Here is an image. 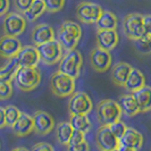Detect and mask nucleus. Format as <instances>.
<instances>
[{
	"label": "nucleus",
	"instance_id": "ea45409f",
	"mask_svg": "<svg viewBox=\"0 0 151 151\" xmlns=\"http://www.w3.org/2000/svg\"><path fill=\"white\" fill-rule=\"evenodd\" d=\"M10 8V1L9 0H0V16L6 15Z\"/></svg>",
	"mask_w": 151,
	"mask_h": 151
},
{
	"label": "nucleus",
	"instance_id": "423d86ee",
	"mask_svg": "<svg viewBox=\"0 0 151 151\" xmlns=\"http://www.w3.org/2000/svg\"><path fill=\"white\" fill-rule=\"evenodd\" d=\"M123 31L129 40H136L145 35L143 27V15L132 13L125 16L123 22Z\"/></svg>",
	"mask_w": 151,
	"mask_h": 151
},
{
	"label": "nucleus",
	"instance_id": "6e6552de",
	"mask_svg": "<svg viewBox=\"0 0 151 151\" xmlns=\"http://www.w3.org/2000/svg\"><path fill=\"white\" fill-rule=\"evenodd\" d=\"M92 100L88 93L83 91L74 92L68 101V110L70 115H88L92 110Z\"/></svg>",
	"mask_w": 151,
	"mask_h": 151
},
{
	"label": "nucleus",
	"instance_id": "c9c22d12",
	"mask_svg": "<svg viewBox=\"0 0 151 151\" xmlns=\"http://www.w3.org/2000/svg\"><path fill=\"white\" fill-rule=\"evenodd\" d=\"M33 1L34 0H14L16 9L19 13H23V14L30 8V6L33 4Z\"/></svg>",
	"mask_w": 151,
	"mask_h": 151
},
{
	"label": "nucleus",
	"instance_id": "2f4dec72",
	"mask_svg": "<svg viewBox=\"0 0 151 151\" xmlns=\"http://www.w3.org/2000/svg\"><path fill=\"white\" fill-rule=\"evenodd\" d=\"M45 9L49 13H57L65 6V0H43Z\"/></svg>",
	"mask_w": 151,
	"mask_h": 151
},
{
	"label": "nucleus",
	"instance_id": "58836bf2",
	"mask_svg": "<svg viewBox=\"0 0 151 151\" xmlns=\"http://www.w3.org/2000/svg\"><path fill=\"white\" fill-rule=\"evenodd\" d=\"M143 27L145 35L151 37V15H143Z\"/></svg>",
	"mask_w": 151,
	"mask_h": 151
},
{
	"label": "nucleus",
	"instance_id": "aec40b11",
	"mask_svg": "<svg viewBox=\"0 0 151 151\" xmlns=\"http://www.w3.org/2000/svg\"><path fill=\"white\" fill-rule=\"evenodd\" d=\"M118 104L122 109V113L125 114L127 117H134L140 113V108L136 102L135 98L132 94H123L118 99Z\"/></svg>",
	"mask_w": 151,
	"mask_h": 151
},
{
	"label": "nucleus",
	"instance_id": "cd10ccee",
	"mask_svg": "<svg viewBox=\"0 0 151 151\" xmlns=\"http://www.w3.org/2000/svg\"><path fill=\"white\" fill-rule=\"evenodd\" d=\"M78 41L80 40L76 39L74 35H72L70 33H68L63 29H59V31H58V42L60 43L61 48L64 50H66V51L74 50L78 43Z\"/></svg>",
	"mask_w": 151,
	"mask_h": 151
},
{
	"label": "nucleus",
	"instance_id": "6ab92c4d",
	"mask_svg": "<svg viewBox=\"0 0 151 151\" xmlns=\"http://www.w3.org/2000/svg\"><path fill=\"white\" fill-rule=\"evenodd\" d=\"M132 69L133 67L127 63H124V61L117 63L111 68V75H110L111 81L118 86H124Z\"/></svg>",
	"mask_w": 151,
	"mask_h": 151
},
{
	"label": "nucleus",
	"instance_id": "39448f33",
	"mask_svg": "<svg viewBox=\"0 0 151 151\" xmlns=\"http://www.w3.org/2000/svg\"><path fill=\"white\" fill-rule=\"evenodd\" d=\"M37 48L40 55V60L45 65H53L63 58V48L56 39L38 45Z\"/></svg>",
	"mask_w": 151,
	"mask_h": 151
},
{
	"label": "nucleus",
	"instance_id": "72a5a7b5",
	"mask_svg": "<svg viewBox=\"0 0 151 151\" xmlns=\"http://www.w3.org/2000/svg\"><path fill=\"white\" fill-rule=\"evenodd\" d=\"M13 94V86L10 82H1L0 81V100H8Z\"/></svg>",
	"mask_w": 151,
	"mask_h": 151
},
{
	"label": "nucleus",
	"instance_id": "2eb2a0df",
	"mask_svg": "<svg viewBox=\"0 0 151 151\" xmlns=\"http://www.w3.org/2000/svg\"><path fill=\"white\" fill-rule=\"evenodd\" d=\"M119 41V37L116 30H98L97 33V47L111 51L114 50Z\"/></svg>",
	"mask_w": 151,
	"mask_h": 151
},
{
	"label": "nucleus",
	"instance_id": "9d476101",
	"mask_svg": "<svg viewBox=\"0 0 151 151\" xmlns=\"http://www.w3.org/2000/svg\"><path fill=\"white\" fill-rule=\"evenodd\" d=\"M96 142L99 151H111L119 147V140L111 133L109 126L104 125H101L97 132Z\"/></svg>",
	"mask_w": 151,
	"mask_h": 151
},
{
	"label": "nucleus",
	"instance_id": "bb28decb",
	"mask_svg": "<svg viewBox=\"0 0 151 151\" xmlns=\"http://www.w3.org/2000/svg\"><path fill=\"white\" fill-rule=\"evenodd\" d=\"M45 5L43 0H34L33 4L30 6V8L24 13V17L26 18V21L29 22H34L35 19H38L40 16L45 13Z\"/></svg>",
	"mask_w": 151,
	"mask_h": 151
},
{
	"label": "nucleus",
	"instance_id": "f8f14e48",
	"mask_svg": "<svg viewBox=\"0 0 151 151\" xmlns=\"http://www.w3.org/2000/svg\"><path fill=\"white\" fill-rule=\"evenodd\" d=\"M34 123V132L39 135H47L51 133L55 127V119L49 113L45 110H38L32 116Z\"/></svg>",
	"mask_w": 151,
	"mask_h": 151
},
{
	"label": "nucleus",
	"instance_id": "c756f323",
	"mask_svg": "<svg viewBox=\"0 0 151 151\" xmlns=\"http://www.w3.org/2000/svg\"><path fill=\"white\" fill-rule=\"evenodd\" d=\"M22 111L16 106H7L5 108V118H6V125L9 127H13L17 119L19 118Z\"/></svg>",
	"mask_w": 151,
	"mask_h": 151
},
{
	"label": "nucleus",
	"instance_id": "1a4fd4ad",
	"mask_svg": "<svg viewBox=\"0 0 151 151\" xmlns=\"http://www.w3.org/2000/svg\"><path fill=\"white\" fill-rule=\"evenodd\" d=\"M102 14V8L98 4L84 1L76 8V16L78 21L84 24H96Z\"/></svg>",
	"mask_w": 151,
	"mask_h": 151
},
{
	"label": "nucleus",
	"instance_id": "a211bd4d",
	"mask_svg": "<svg viewBox=\"0 0 151 151\" xmlns=\"http://www.w3.org/2000/svg\"><path fill=\"white\" fill-rule=\"evenodd\" d=\"M16 136H26L31 134L34 131V123H33V117L27 115L26 113H22L19 118L17 119L14 126L12 127Z\"/></svg>",
	"mask_w": 151,
	"mask_h": 151
},
{
	"label": "nucleus",
	"instance_id": "4468645a",
	"mask_svg": "<svg viewBox=\"0 0 151 151\" xmlns=\"http://www.w3.org/2000/svg\"><path fill=\"white\" fill-rule=\"evenodd\" d=\"M16 58L21 67H37L40 61V55L35 45H25L21 48Z\"/></svg>",
	"mask_w": 151,
	"mask_h": 151
},
{
	"label": "nucleus",
	"instance_id": "7c9ffc66",
	"mask_svg": "<svg viewBox=\"0 0 151 151\" xmlns=\"http://www.w3.org/2000/svg\"><path fill=\"white\" fill-rule=\"evenodd\" d=\"M59 29H63V30H65L66 32L68 33H70L72 35H74L76 39H81L82 37V29H81V26L75 22H72V21H64V22L61 23L60 27Z\"/></svg>",
	"mask_w": 151,
	"mask_h": 151
},
{
	"label": "nucleus",
	"instance_id": "473e14b6",
	"mask_svg": "<svg viewBox=\"0 0 151 151\" xmlns=\"http://www.w3.org/2000/svg\"><path fill=\"white\" fill-rule=\"evenodd\" d=\"M109 129H110V131H111V133H113L114 135L119 140L122 136H123V134L125 133L127 126H126V124H124L122 121H118L113 123L111 125H109Z\"/></svg>",
	"mask_w": 151,
	"mask_h": 151
},
{
	"label": "nucleus",
	"instance_id": "ddd939ff",
	"mask_svg": "<svg viewBox=\"0 0 151 151\" xmlns=\"http://www.w3.org/2000/svg\"><path fill=\"white\" fill-rule=\"evenodd\" d=\"M22 48L21 40L17 37L12 35H2L0 38V57L10 59L17 56Z\"/></svg>",
	"mask_w": 151,
	"mask_h": 151
},
{
	"label": "nucleus",
	"instance_id": "a878e982",
	"mask_svg": "<svg viewBox=\"0 0 151 151\" xmlns=\"http://www.w3.org/2000/svg\"><path fill=\"white\" fill-rule=\"evenodd\" d=\"M69 123H70L73 129L81 131L83 133H88L91 129V121L88 117V115H82V114L70 115Z\"/></svg>",
	"mask_w": 151,
	"mask_h": 151
},
{
	"label": "nucleus",
	"instance_id": "f704fd0d",
	"mask_svg": "<svg viewBox=\"0 0 151 151\" xmlns=\"http://www.w3.org/2000/svg\"><path fill=\"white\" fill-rule=\"evenodd\" d=\"M85 141V133L81 132V131H76L74 129L73 131V134H72V137L69 140V143L68 145H74V144H78L81 142Z\"/></svg>",
	"mask_w": 151,
	"mask_h": 151
},
{
	"label": "nucleus",
	"instance_id": "f3484780",
	"mask_svg": "<svg viewBox=\"0 0 151 151\" xmlns=\"http://www.w3.org/2000/svg\"><path fill=\"white\" fill-rule=\"evenodd\" d=\"M119 144L129 147L134 150H140L143 145V135L133 127H127L125 133L119 139Z\"/></svg>",
	"mask_w": 151,
	"mask_h": 151
},
{
	"label": "nucleus",
	"instance_id": "9b49d317",
	"mask_svg": "<svg viewBox=\"0 0 151 151\" xmlns=\"http://www.w3.org/2000/svg\"><path fill=\"white\" fill-rule=\"evenodd\" d=\"M90 63L94 70L99 73L107 72L111 66V55L110 51L104 50L99 47H96L90 52Z\"/></svg>",
	"mask_w": 151,
	"mask_h": 151
},
{
	"label": "nucleus",
	"instance_id": "79ce46f5",
	"mask_svg": "<svg viewBox=\"0 0 151 151\" xmlns=\"http://www.w3.org/2000/svg\"><path fill=\"white\" fill-rule=\"evenodd\" d=\"M118 151H136V150L132 149V148H129V147H124V145H121V144H119Z\"/></svg>",
	"mask_w": 151,
	"mask_h": 151
},
{
	"label": "nucleus",
	"instance_id": "412c9836",
	"mask_svg": "<svg viewBox=\"0 0 151 151\" xmlns=\"http://www.w3.org/2000/svg\"><path fill=\"white\" fill-rule=\"evenodd\" d=\"M136 102L140 108V113H148L151 110V86L144 85L143 88L133 92Z\"/></svg>",
	"mask_w": 151,
	"mask_h": 151
},
{
	"label": "nucleus",
	"instance_id": "c03bdc74",
	"mask_svg": "<svg viewBox=\"0 0 151 151\" xmlns=\"http://www.w3.org/2000/svg\"><path fill=\"white\" fill-rule=\"evenodd\" d=\"M111 151H118V149H115V150H111Z\"/></svg>",
	"mask_w": 151,
	"mask_h": 151
},
{
	"label": "nucleus",
	"instance_id": "c85d7f7f",
	"mask_svg": "<svg viewBox=\"0 0 151 151\" xmlns=\"http://www.w3.org/2000/svg\"><path fill=\"white\" fill-rule=\"evenodd\" d=\"M133 47L139 55L147 56L151 53V37L150 35H143L141 38L133 40Z\"/></svg>",
	"mask_w": 151,
	"mask_h": 151
},
{
	"label": "nucleus",
	"instance_id": "e433bc0d",
	"mask_svg": "<svg viewBox=\"0 0 151 151\" xmlns=\"http://www.w3.org/2000/svg\"><path fill=\"white\" fill-rule=\"evenodd\" d=\"M90 147L86 141H83L78 144H74V145H67V151H89Z\"/></svg>",
	"mask_w": 151,
	"mask_h": 151
},
{
	"label": "nucleus",
	"instance_id": "393cba45",
	"mask_svg": "<svg viewBox=\"0 0 151 151\" xmlns=\"http://www.w3.org/2000/svg\"><path fill=\"white\" fill-rule=\"evenodd\" d=\"M73 127L69 122H61L56 127V140L63 145L67 147L73 134Z\"/></svg>",
	"mask_w": 151,
	"mask_h": 151
},
{
	"label": "nucleus",
	"instance_id": "5701e85b",
	"mask_svg": "<svg viewBox=\"0 0 151 151\" xmlns=\"http://www.w3.org/2000/svg\"><path fill=\"white\" fill-rule=\"evenodd\" d=\"M19 67L21 66H19L16 57L8 59L7 63L0 67V81L1 82H12L15 78Z\"/></svg>",
	"mask_w": 151,
	"mask_h": 151
},
{
	"label": "nucleus",
	"instance_id": "f257e3e1",
	"mask_svg": "<svg viewBox=\"0 0 151 151\" xmlns=\"http://www.w3.org/2000/svg\"><path fill=\"white\" fill-rule=\"evenodd\" d=\"M122 109L119 104L113 99H104L97 106V118L100 125L109 126L115 122L121 121Z\"/></svg>",
	"mask_w": 151,
	"mask_h": 151
},
{
	"label": "nucleus",
	"instance_id": "f03ea898",
	"mask_svg": "<svg viewBox=\"0 0 151 151\" xmlns=\"http://www.w3.org/2000/svg\"><path fill=\"white\" fill-rule=\"evenodd\" d=\"M14 80L19 90L30 92L39 86L41 82V72L38 67H19Z\"/></svg>",
	"mask_w": 151,
	"mask_h": 151
},
{
	"label": "nucleus",
	"instance_id": "0eeeda50",
	"mask_svg": "<svg viewBox=\"0 0 151 151\" xmlns=\"http://www.w3.org/2000/svg\"><path fill=\"white\" fill-rule=\"evenodd\" d=\"M2 27L6 35L18 37L26 29V18L19 13H7L2 22Z\"/></svg>",
	"mask_w": 151,
	"mask_h": 151
},
{
	"label": "nucleus",
	"instance_id": "4c0bfd02",
	"mask_svg": "<svg viewBox=\"0 0 151 151\" xmlns=\"http://www.w3.org/2000/svg\"><path fill=\"white\" fill-rule=\"evenodd\" d=\"M31 151H55V150H53L51 144L45 143V142H40V143H37L35 145H33V148H32Z\"/></svg>",
	"mask_w": 151,
	"mask_h": 151
},
{
	"label": "nucleus",
	"instance_id": "20e7f679",
	"mask_svg": "<svg viewBox=\"0 0 151 151\" xmlns=\"http://www.w3.org/2000/svg\"><path fill=\"white\" fill-rule=\"evenodd\" d=\"M51 91L56 97H69L75 91V78L61 72H56L50 80Z\"/></svg>",
	"mask_w": 151,
	"mask_h": 151
},
{
	"label": "nucleus",
	"instance_id": "b1692460",
	"mask_svg": "<svg viewBox=\"0 0 151 151\" xmlns=\"http://www.w3.org/2000/svg\"><path fill=\"white\" fill-rule=\"evenodd\" d=\"M98 30H116L118 25L117 16L109 10H102V14L96 23Z\"/></svg>",
	"mask_w": 151,
	"mask_h": 151
},
{
	"label": "nucleus",
	"instance_id": "37998d69",
	"mask_svg": "<svg viewBox=\"0 0 151 151\" xmlns=\"http://www.w3.org/2000/svg\"><path fill=\"white\" fill-rule=\"evenodd\" d=\"M12 151H30V150H27L26 148H23V147H17V148H14Z\"/></svg>",
	"mask_w": 151,
	"mask_h": 151
},
{
	"label": "nucleus",
	"instance_id": "dca6fc26",
	"mask_svg": "<svg viewBox=\"0 0 151 151\" xmlns=\"http://www.w3.org/2000/svg\"><path fill=\"white\" fill-rule=\"evenodd\" d=\"M55 39L53 29L49 24H38L31 34V40L35 47L45 43L48 41H51Z\"/></svg>",
	"mask_w": 151,
	"mask_h": 151
},
{
	"label": "nucleus",
	"instance_id": "7ed1b4c3",
	"mask_svg": "<svg viewBox=\"0 0 151 151\" xmlns=\"http://www.w3.org/2000/svg\"><path fill=\"white\" fill-rule=\"evenodd\" d=\"M82 65H83L82 53L78 50L74 49V50L67 51L63 56V58L59 61L58 70L66 75L72 76L73 78H77L80 76Z\"/></svg>",
	"mask_w": 151,
	"mask_h": 151
},
{
	"label": "nucleus",
	"instance_id": "a19ab883",
	"mask_svg": "<svg viewBox=\"0 0 151 151\" xmlns=\"http://www.w3.org/2000/svg\"><path fill=\"white\" fill-rule=\"evenodd\" d=\"M6 125V118H5V108L0 107V129H4Z\"/></svg>",
	"mask_w": 151,
	"mask_h": 151
},
{
	"label": "nucleus",
	"instance_id": "4be33fe9",
	"mask_svg": "<svg viewBox=\"0 0 151 151\" xmlns=\"http://www.w3.org/2000/svg\"><path fill=\"white\" fill-rule=\"evenodd\" d=\"M144 85H145V76H144V74L140 69L133 68L131 70V73H129V78H127L126 83L124 85V88L133 93V92L137 91L139 89L143 88Z\"/></svg>",
	"mask_w": 151,
	"mask_h": 151
}]
</instances>
